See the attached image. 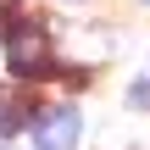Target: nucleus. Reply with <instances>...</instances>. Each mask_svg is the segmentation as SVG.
I'll use <instances>...</instances> for the list:
<instances>
[{
    "mask_svg": "<svg viewBox=\"0 0 150 150\" xmlns=\"http://www.w3.org/2000/svg\"><path fill=\"white\" fill-rule=\"evenodd\" d=\"M6 11H17V0H0V17H6Z\"/></svg>",
    "mask_w": 150,
    "mask_h": 150,
    "instance_id": "obj_4",
    "label": "nucleus"
},
{
    "mask_svg": "<svg viewBox=\"0 0 150 150\" xmlns=\"http://www.w3.org/2000/svg\"><path fill=\"white\" fill-rule=\"evenodd\" d=\"M17 122H22V111H17V106H0V134H11Z\"/></svg>",
    "mask_w": 150,
    "mask_h": 150,
    "instance_id": "obj_3",
    "label": "nucleus"
},
{
    "mask_svg": "<svg viewBox=\"0 0 150 150\" xmlns=\"http://www.w3.org/2000/svg\"><path fill=\"white\" fill-rule=\"evenodd\" d=\"M6 50H11V67L22 78H45L50 72V39H45L39 22H17L11 39H6Z\"/></svg>",
    "mask_w": 150,
    "mask_h": 150,
    "instance_id": "obj_1",
    "label": "nucleus"
},
{
    "mask_svg": "<svg viewBox=\"0 0 150 150\" xmlns=\"http://www.w3.org/2000/svg\"><path fill=\"white\" fill-rule=\"evenodd\" d=\"M78 134H83V122H78V111H72V106H50V111L33 122L39 150H72V145H78Z\"/></svg>",
    "mask_w": 150,
    "mask_h": 150,
    "instance_id": "obj_2",
    "label": "nucleus"
}]
</instances>
